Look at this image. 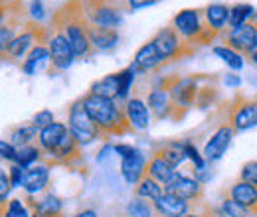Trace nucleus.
<instances>
[{
    "mask_svg": "<svg viewBox=\"0 0 257 217\" xmlns=\"http://www.w3.org/2000/svg\"><path fill=\"white\" fill-rule=\"evenodd\" d=\"M83 103H85L87 113L91 115V119L95 121L105 138L107 136H121L127 130H131L127 119H125L123 103H119L117 99L87 93L83 97Z\"/></svg>",
    "mask_w": 257,
    "mask_h": 217,
    "instance_id": "1",
    "label": "nucleus"
},
{
    "mask_svg": "<svg viewBox=\"0 0 257 217\" xmlns=\"http://www.w3.org/2000/svg\"><path fill=\"white\" fill-rule=\"evenodd\" d=\"M73 6H75L73 2L67 4L60 14H56L54 22H56V28L64 32L75 58L77 60H87L93 54V48H91V42H89V24L83 18V10L81 8L73 10Z\"/></svg>",
    "mask_w": 257,
    "mask_h": 217,
    "instance_id": "2",
    "label": "nucleus"
},
{
    "mask_svg": "<svg viewBox=\"0 0 257 217\" xmlns=\"http://www.w3.org/2000/svg\"><path fill=\"white\" fill-rule=\"evenodd\" d=\"M83 18L89 26L119 30L125 22V4L123 0H79Z\"/></svg>",
    "mask_w": 257,
    "mask_h": 217,
    "instance_id": "3",
    "label": "nucleus"
},
{
    "mask_svg": "<svg viewBox=\"0 0 257 217\" xmlns=\"http://www.w3.org/2000/svg\"><path fill=\"white\" fill-rule=\"evenodd\" d=\"M170 26L192 48L194 44H210L216 36L206 28L200 8H182L172 16Z\"/></svg>",
    "mask_w": 257,
    "mask_h": 217,
    "instance_id": "4",
    "label": "nucleus"
},
{
    "mask_svg": "<svg viewBox=\"0 0 257 217\" xmlns=\"http://www.w3.org/2000/svg\"><path fill=\"white\" fill-rule=\"evenodd\" d=\"M67 126H69V132L73 134L75 142L83 148V146H91L93 142L105 138L103 132L99 130V126L95 124V121L91 119V115L87 113L85 109V103H83V97L73 101L69 105V111H67Z\"/></svg>",
    "mask_w": 257,
    "mask_h": 217,
    "instance_id": "5",
    "label": "nucleus"
},
{
    "mask_svg": "<svg viewBox=\"0 0 257 217\" xmlns=\"http://www.w3.org/2000/svg\"><path fill=\"white\" fill-rule=\"evenodd\" d=\"M46 46H48V52H50V65L56 71H67L73 65V62L77 60L69 42H67V38L64 36V32L56 28V26L48 34Z\"/></svg>",
    "mask_w": 257,
    "mask_h": 217,
    "instance_id": "6",
    "label": "nucleus"
},
{
    "mask_svg": "<svg viewBox=\"0 0 257 217\" xmlns=\"http://www.w3.org/2000/svg\"><path fill=\"white\" fill-rule=\"evenodd\" d=\"M227 124L237 132H247L257 126V99L237 97L227 111Z\"/></svg>",
    "mask_w": 257,
    "mask_h": 217,
    "instance_id": "7",
    "label": "nucleus"
},
{
    "mask_svg": "<svg viewBox=\"0 0 257 217\" xmlns=\"http://www.w3.org/2000/svg\"><path fill=\"white\" fill-rule=\"evenodd\" d=\"M153 44L157 46V50L162 54V58L166 62H172V60H182L184 56L192 54V48L174 32L172 26H164L157 32L153 38Z\"/></svg>",
    "mask_w": 257,
    "mask_h": 217,
    "instance_id": "8",
    "label": "nucleus"
},
{
    "mask_svg": "<svg viewBox=\"0 0 257 217\" xmlns=\"http://www.w3.org/2000/svg\"><path fill=\"white\" fill-rule=\"evenodd\" d=\"M235 138V130L229 126L227 123H222L216 126V130L208 136V140L204 142V148H202V154L206 158V162L210 166L218 164L229 150L231 142Z\"/></svg>",
    "mask_w": 257,
    "mask_h": 217,
    "instance_id": "9",
    "label": "nucleus"
},
{
    "mask_svg": "<svg viewBox=\"0 0 257 217\" xmlns=\"http://www.w3.org/2000/svg\"><path fill=\"white\" fill-rule=\"evenodd\" d=\"M200 89H202L200 77H170V83H168V93H170L176 111L178 109L186 111L192 105H196Z\"/></svg>",
    "mask_w": 257,
    "mask_h": 217,
    "instance_id": "10",
    "label": "nucleus"
},
{
    "mask_svg": "<svg viewBox=\"0 0 257 217\" xmlns=\"http://www.w3.org/2000/svg\"><path fill=\"white\" fill-rule=\"evenodd\" d=\"M164 191L178 195L180 199L192 203V205H200L202 197H204V186L194 178L190 172H182L176 170L174 178L164 186Z\"/></svg>",
    "mask_w": 257,
    "mask_h": 217,
    "instance_id": "11",
    "label": "nucleus"
},
{
    "mask_svg": "<svg viewBox=\"0 0 257 217\" xmlns=\"http://www.w3.org/2000/svg\"><path fill=\"white\" fill-rule=\"evenodd\" d=\"M125 119L128 123V128L135 132H145L153 124V113L147 105V99L143 95H133L123 103Z\"/></svg>",
    "mask_w": 257,
    "mask_h": 217,
    "instance_id": "12",
    "label": "nucleus"
},
{
    "mask_svg": "<svg viewBox=\"0 0 257 217\" xmlns=\"http://www.w3.org/2000/svg\"><path fill=\"white\" fill-rule=\"evenodd\" d=\"M166 63V60L162 58V54L157 50V46L153 44V40L145 42L133 56L131 62V69L141 77V75H149V73H157L162 65Z\"/></svg>",
    "mask_w": 257,
    "mask_h": 217,
    "instance_id": "13",
    "label": "nucleus"
},
{
    "mask_svg": "<svg viewBox=\"0 0 257 217\" xmlns=\"http://www.w3.org/2000/svg\"><path fill=\"white\" fill-rule=\"evenodd\" d=\"M224 38V44L229 48L241 52L243 56H249L257 50V24L255 22H247L235 28H227Z\"/></svg>",
    "mask_w": 257,
    "mask_h": 217,
    "instance_id": "14",
    "label": "nucleus"
},
{
    "mask_svg": "<svg viewBox=\"0 0 257 217\" xmlns=\"http://www.w3.org/2000/svg\"><path fill=\"white\" fill-rule=\"evenodd\" d=\"M46 38V32L38 26H28L26 30H22L20 34H16V38L4 48V54L10 60H24L34 46L42 44Z\"/></svg>",
    "mask_w": 257,
    "mask_h": 217,
    "instance_id": "15",
    "label": "nucleus"
},
{
    "mask_svg": "<svg viewBox=\"0 0 257 217\" xmlns=\"http://www.w3.org/2000/svg\"><path fill=\"white\" fill-rule=\"evenodd\" d=\"M67 136H69V126H67V123L54 121L52 124H48L46 128H42V130L38 132V140H36V142H38V146L42 148L44 156L50 158V156L60 148V144L64 142Z\"/></svg>",
    "mask_w": 257,
    "mask_h": 217,
    "instance_id": "16",
    "label": "nucleus"
},
{
    "mask_svg": "<svg viewBox=\"0 0 257 217\" xmlns=\"http://www.w3.org/2000/svg\"><path fill=\"white\" fill-rule=\"evenodd\" d=\"M145 99H147V105H149L153 117L159 121H166V119H172L178 115L166 87H151V91L147 93Z\"/></svg>",
    "mask_w": 257,
    "mask_h": 217,
    "instance_id": "17",
    "label": "nucleus"
},
{
    "mask_svg": "<svg viewBox=\"0 0 257 217\" xmlns=\"http://www.w3.org/2000/svg\"><path fill=\"white\" fill-rule=\"evenodd\" d=\"M204 24L214 36H224L229 28V4L225 2H210L206 8H202Z\"/></svg>",
    "mask_w": 257,
    "mask_h": 217,
    "instance_id": "18",
    "label": "nucleus"
},
{
    "mask_svg": "<svg viewBox=\"0 0 257 217\" xmlns=\"http://www.w3.org/2000/svg\"><path fill=\"white\" fill-rule=\"evenodd\" d=\"M147 164H149V156L145 154L141 148L133 156L121 158L119 172H121V178L125 180V184L137 186V184L147 176Z\"/></svg>",
    "mask_w": 257,
    "mask_h": 217,
    "instance_id": "19",
    "label": "nucleus"
},
{
    "mask_svg": "<svg viewBox=\"0 0 257 217\" xmlns=\"http://www.w3.org/2000/svg\"><path fill=\"white\" fill-rule=\"evenodd\" d=\"M50 176H52L50 164H48V162H38V164H34L30 168H26L22 189H24L28 195L44 193V191L48 189V184H50Z\"/></svg>",
    "mask_w": 257,
    "mask_h": 217,
    "instance_id": "20",
    "label": "nucleus"
},
{
    "mask_svg": "<svg viewBox=\"0 0 257 217\" xmlns=\"http://www.w3.org/2000/svg\"><path fill=\"white\" fill-rule=\"evenodd\" d=\"M153 205H155L157 217H184L192 209V203H188L168 191H164L159 199H155Z\"/></svg>",
    "mask_w": 257,
    "mask_h": 217,
    "instance_id": "21",
    "label": "nucleus"
},
{
    "mask_svg": "<svg viewBox=\"0 0 257 217\" xmlns=\"http://www.w3.org/2000/svg\"><path fill=\"white\" fill-rule=\"evenodd\" d=\"M227 197L247 207L251 213H257V186L247 184L243 180H235L227 187Z\"/></svg>",
    "mask_w": 257,
    "mask_h": 217,
    "instance_id": "22",
    "label": "nucleus"
},
{
    "mask_svg": "<svg viewBox=\"0 0 257 217\" xmlns=\"http://www.w3.org/2000/svg\"><path fill=\"white\" fill-rule=\"evenodd\" d=\"M89 42H91L93 52H101V54L113 52L121 42V34H119V30L89 26Z\"/></svg>",
    "mask_w": 257,
    "mask_h": 217,
    "instance_id": "23",
    "label": "nucleus"
},
{
    "mask_svg": "<svg viewBox=\"0 0 257 217\" xmlns=\"http://www.w3.org/2000/svg\"><path fill=\"white\" fill-rule=\"evenodd\" d=\"M212 54L224 63L229 71H235V73L243 71V67H245V63H247V56H243L241 52L229 48L227 44H216V46L212 48Z\"/></svg>",
    "mask_w": 257,
    "mask_h": 217,
    "instance_id": "24",
    "label": "nucleus"
},
{
    "mask_svg": "<svg viewBox=\"0 0 257 217\" xmlns=\"http://www.w3.org/2000/svg\"><path fill=\"white\" fill-rule=\"evenodd\" d=\"M176 174V168H172L159 152L149 158V164H147V176L153 178L155 182H159L161 186H166Z\"/></svg>",
    "mask_w": 257,
    "mask_h": 217,
    "instance_id": "25",
    "label": "nucleus"
},
{
    "mask_svg": "<svg viewBox=\"0 0 257 217\" xmlns=\"http://www.w3.org/2000/svg\"><path fill=\"white\" fill-rule=\"evenodd\" d=\"M50 65V52H48V46H46V42H42V44H38V46H34L32 50H30V54L24 58V62H22V71L26 73V75H36V73H40L44 67H48Z\"/></svg>",
    "mask_w": 257,
    "mask_h": 217,
    "instance_id": "26",
    "label": "nucleus"
},
{
    "mask_svg": "<svg viewBox=\"0 0 257 217\" xmlns=\"http://www.w3.org/2000/svg\"><path fill=\"white\" fill-rule=\"evenodd\" d=\"M34 213H38L40 217H60L64 211V201L60 195L46 191L40 199H36L32 203Z\"/></svg>",
    "mask_w": 257,
    "mask_h": 217,
    "instance_id": "27",
    "label": "nucleus"
},
{
    "mask_svg": "<svg viewBox=\"0 0 257 217\" xmlns=\"http://www.w3.org/2000/svg\"><path fill=\"white\" fill-rule=\"evenodd\" d=\"M257 8L249 2H235L229 6V28H235V26H241V24H247L253 20Z\"/></svg>",
    "mask_w": 257,
    "mask_h": 217,
    "instance_id": "28",
    "label": "nucleus"
},
{
    "mask_svg": "<svg viewBox=\"0 0 257 217\" xmlns=\"http://www.w3.org/2000/svg\"><path fill=\"white\" fill-rule=\"evenodd\" d=\"M89 93L99 95V97L117 99V93H119V75L117 73H109V75L93 81V85L89 87Z\"/></svg>",
    "mask_w": 257,
    "mask_h": 217,
    "instance_id": "29",
    "label": "nucleus"
},
{
    "mask_svg": "<svg viewBox=\"0 0 257 217\" xmlns=\"http://www.w3.org/2000/svg\"><path fill=\"white\" fill-rule=\"evenodd\" d=\"M157 152H159L172 168H176V170H180V168L186 164V154H184V150H182V140H170V142H166L162 148H159Z\"/></svg>",
    "mask_w": 257,
    "mask_h": 217,
    "instance_id": "30",
    "label": "nucleus"
},
{
    "mask_svg": "<svg viewBox=\"0 0 257 217\" xmlns=\"http://www.w3.org/2000/svg\"><path fill=\"white\" fill-rule=\"evenodd\" d=\"M38 132H40V130H38L32 123L20 124V126L12 128V132H10V142H12L16 148L28 146V144H34V142L38 140Z\"/></svg>",
    "mask_w": 257,
    "mask_h": 217,
    "instance_id": "31",
    "label": "nucleus"
},
{
    "mask_svg": "<svg viewBox=\"0 0 257 217\" xmlns=\"http://www.w3.org/2000/svg\"><path fill=\"white\" fill-rule=\"evenodd\" d=\"M162 193H164V186H161L159 182H155L153 178L145 176L137 186H135V195L147 199V201H155L159 199Z\"/></svg>",
    "mask_w": 257,
    "mask_h": 217,
    "instance_id": "32",
    "label": "nucleus"
},
{
    "mask_svg": "<svg viewBox=\"0 0 257 217\" xmlns=\"http://www.w3.org/2000/svg\"><path fill=\"white\" fill-rule=\"evenodd\" d=\"M119 75V93H117V101L119 103H125L128 97H133V89H135V81H137V73L131 69V67H125L121 71H117Z\"/></svg>",
    "mask_w": 257,
    "mask_h": 217,
    "instance_id": "33",
    "label": "nucleus"
},
{
    "mask_svg": "<svg viewBox=\"0 0 257 217\" xmlns=\"http://www.w3.org/2000/svg\"><path fill=\"white\" fill-rule=\"evenodd\" d=\"M42 148L38 146V144H28V146H20L18 150H16V160H14V164H18V166H22V168H30L34 164H38V162H42Z\"/></svg>",
    "mask_w": 257,
    "mask_h": 217,
    "instance_id": "34",
    "label": "nucleus"
},
{
    "mask_svg": "<svg viewBox=\"0 0 257 217\" xmlns=\"http://www.w3.org/2000/svg\"><path fill=\"white\" fill-rule=\"evenodd\" d=\"M182 150H184V154H186V162L190 164V168L194 170H204V168H208L210 164L206 162V158L202 154V150L196 146V142L194 140H182Z\"/></svg>",
    "mask_w": 257,
    "mask_h": 217,
    "instance_id": "35",
    "label": "nucleus"
},
{
    "mask_svg": "<svg viewBox=\"0 0 257 217\" xmlns=\"http://www.w3.org/2000/svg\"><path fill=\"white\" fill-rule=\"evenodd\" d=\"M125 211H127L128 217H157L153 201H147V199H143V197H139V195H135V197L128 201Z\"/></svg>",
    "mask_w": 257,
    "mask_h": 217,
    "instance_id": "36",
    "label": "nucleus"
},
{
    "mask_svg": "<svg viewBox=\"0 0 257 217\" xmlns=\"http://www.w3.org/2000/svg\"><path fill=\"white\" fill-rule=\"evenodd\" d=\"M220 207H222V211H224L227 217H253L255 213H251L247 207H243L241 203H237V201H233L231 197H222L220 199V203H218Z\"/></svg>",
    "mask_w": 257,
    "mask_h": 217,
    "instance_id": "37",
    "label": "nucleus"
},
{
    "mask_svg": "<svg viewBox=\"0 0 257 217\" xmlns=\"http://www.w3.org/2000/svg\"><path fill=\"white\" fill-rule=\"evenodd\" d=\"M2 217H32V213H30V209L26 207L24 199L14 197V199L8 201V205H6V209H4Z\"/></svg>",
    "mask_w": 257,
    "mask_h": 217,
    "instance_id": "38",
    "label": "nucleus"
},
{
    "mask_svg": "<svg viewBox=\"0 0 257 217\" xmlns=\"http://www.w3.org/2000/svg\"><path fill=\"white\" fill-rule=\"evenodd\" d=\"M237 180H243V182H247V184L257 186V160H247V162L241 164Z\"/></svg>",
    "mask_w": 257,
    "mask_h": 217,
    "instance_id": "39",
    "label": "nucleus"
},
{
    "mask_svg": "<svg viewBox=\"0 0 257 217\" xmlns=\"http://www.w3.org/2000/svg\"><path fill=\"white\" fill-rule=\"evenodd\" d=\"M54 121H56V115L52 113V109H42V111H38V113L32 117V124L38 128V130L46 128L48 124H52Z\"/></svg>",
    "mask_w": 257,
    "mask_h": 217,
    "instance_id": "40",
    "label": "nucleus"
},
{
    "mask_svg": "<svg viewBox=\"0 0 257 217\" xmlns=\"http://www.w3.org/2000/svg\"><path fill=\"white\" fill-rule=\"evenodd\" d=\"M28 16H30V20H32L34 24L44 22V20L48 18V10H46L44 2H30V6H28Z\"/></svg>",
    "mask_w": 257,
    "mask_h": 217,
    "instance_id": "41",
    "label": "nucleus"
},
{
    "mask_svg": "<svg viewBox=\"0 0 257 217\" xmlns=\"http://www.w3.org/2000/svg\"><path fill=\"white\" fill-rule=\"evenodd\" d=\"M24 172L26 168L18 166V164H12L8 168V176H10V186L12 187H22V182H24Z\"/></svg>",
    "mask_w": 257,
    "mask_h": 217,
    "instance_id": "42",
    "label": "nucleus"
},
{
    "mask_svg": "<svg viewBox=\"0 0 257 217\" xmlns=\"http://www.w3.org/2000/svg\"><path fill=\"white\" fill-rule=\"evenodd\" d=\"M10 176H8V170H4V168H0V207L4 205V201H6V197H8V193H10Z\"/></svg>",
    "mask_w": 257,
    "mask_h": 217,
    "instance_id": "43",
    "label": "nucleus"
},
{
    "mask_svg": "<svg viewBox=\"0 0 257 217\" xmlns=\"http://www.w3.org/2000/svg\"><path fill=\"white\" fill-rule=\"evenodd\" d=\"M16 146L10 142V140H4L0 138V160H8V162H14L16 160Z\"/></svg>",
    "mask_w": 257,
    "mask_h": 217,
    "instance_id": "44",
    "label": "nucleus"
},
{
    "mask_svg": "<svg viewBox=\"0 0 257 217\" xmlns=\"http://www.w3.org/2000/svg\"><path fill=\"white\" fill-rule=\"evenodd\" d=\"M222 83H224L227 89H239L243 85V77L235 71H227L224 77H222Z\"/></svg>",
    "mask_w": 257,
    "mask_h": 217,
    "instance_id": "45",
    "label": "nucleus"
},
{
    "mask_svg": "<svg viewBox=\"0 0 257 217\" xmlns=\"http://www.w3.org/2000/svg\"><path fill=\"white\" fill-rule=\"evenodd\" d=\"M113 150L119 158H127V156H133L139 148L135 144H128V142H113Z\"/></svg>",
    "mask_w": 257,
    "mask_h": 217,
    "instance_id": "46",
    "label": "nucleus"
},
{
    "mask_svg": "<svg viewBox=\"0 0 257 217\" xmlns=\"http://www.w3.org/2000/svg\"><path fill=\"white\" fill-rule=\"evenodd\" d=\"M16 38V28L14 26H10V24H0V46L2 48H6L12 40Z\"/></svg>",
    "mask_w": 257,
    "mask_h": 217,
    "instance_id": "47",
    "label": "nucleus"
},
{
    "mask_svg": "<svg viewBox=\"0 0 257 217\" xmlns=\"http://www.w3.org/2000/svg\"><path fill=\"white\" fill-rule=\"evenodd\" d=\"M159 0H123L127 10H141V8H151L155 6Z\"/></svg>",
    "mask_w": 257,
    "mask_h": 217,
    "instance_id": "48",
    "label": "nucleus"
},
{
    "mask_svg": "<svg viewBox=\"0 0 257 217\" xmlns=\"http://www.w3.org/2000/svg\"><path fill=\"white\" fill-rule=\"evenodd\" d=\"M190 174H192L194 178L204 186V184H208L212 178H214V172H212V166H208V168H204V170H190Z\"/></svg>",
    "mask_w": 257,
    "mask_h": 217,
    "instance_id": "49",
    "label": "nucleus"
},
{
    "mask_svg": "<svg viewBox=\"0 0 257 217\" xmlns=\"http://www.w3.org/2000/svg\"><path fill=\"white\" fill-rule=\"evenodd\" d=\"M113 154H115V150H113V142H105V144L101 146V150L97 152L95 160L101 164V162H105L109 156H113Z\"/></svg>",
    "mask_w": 257,
    "mask_h": 217,
    "instance_id": "50",
    "label": "nucleus"
},
{
    "mask_svg": "<svg viewBox=\"0 0 257 217\" xmlns=\"http://www.w3.org/2000/svg\"><path fill=\"white\" fill-rule=\"evenodd\" d=\"M206 211H208V217H227L222 211V207L220 205H212V207H206Z\"/></svg>",
    "mask_w": 257,
    "mask_h": 217,
    "instance_id": "51",
    "label": "nucleus"
},
{
    "mask_svg": "<svg viewBox=\"0 0 257 217\" xmlns=\"http://www.w3.org/2000/svg\"><path fill=\"white\" fill-rule=\"evenodd\" d=\"M73 217H99L97 215V211L95 209H91V207H85V209H79L77 213Z\"/></svg>",
    "mask_w": 257,
    "mask_h": 217,
    "instance_id": "52",
    "label": "nucleus"
},
{
    "mask_svg": "<svg viewBox=\"0 0 257 217\" xmlns=\"http://www.w3.org/2000/svg\"><path fill=\"white\" fill-rule=\"evenodd\" d=\"M184 217H208V211H206V207H202V209L194 207V209H190Z\"/></svg>",
    "mask_w": 257,
    "mask_h": 217,
    "instance_id": "53",
    "label": "nucleus"
},
{
    "mask_svg": "<svg viewBox=\"0 0 257 217\" xmlns=\"http://www.w3.org/2000/svg\"><path fill=\"white\" fill-rule=\"evenodd\" d=\"M247 60H249V62H251L257 67V50L253 52V54H249V56H247Z\"/></svg>",
    "mask_w": 257,
    "mask_h": 217,
    "instance_id": "54",
    "label": "nucleus"
},
{
    "mask_svg": "<svg viewBox=\"0 0 257 217\" xmlns=\"http://www.w3.org/2000/svg\"><path fill=\"white\" fill-rule=\"evenodd\" d=\"M251 22H255L257 24V12H255V16H253V20H251Z\"/></svg>",
    "mask_w": 257,
    "mask_h": 217,
    "instance_id": "55",
    "label": "nucleus"
},
{
    "mask_svg": "<svg viewBox=\"0 0 257 217\" xmlns=\"http://www.w3.org/2000/svg\"><path fill=\"white\" fill-rule=\"evenodd\" d=\"M0 54H4V48H2V46H0Z\"/></svg>",
    "mask_w": 257,
    "mask_h": 217,
    "instance_id": "56",
    "label": "nucleus"
},
{
    "mask_svg": "<svg viewBox=\"0 0 257 217\" xmlns=\"http://www.w3.org/2000/svg\"><path fill=\"white\" fill-rule=\"evenodd\" d=\"M32 2H44V0H32Z\"/></svg>",
    "mask_w": 257,
    "mask_h": 217,
    "instance_id": "57",
    "label": "nucleus"
},
{
    "mask_svg": "<svg viewBox=\"0 0 257 217\" xmlns=\"http://www.w3.org/2000/svg\"><path fill=\"white\" fill-rule=\"evenodd\" d=\"M32 217H40V215H38V213H32Z\"/></svg>",
    "mask_w": 257,
    "mask_h": 217,
    "instance_id": "58",
    "label": "nucleus"
}]
</instances>
